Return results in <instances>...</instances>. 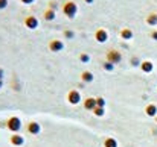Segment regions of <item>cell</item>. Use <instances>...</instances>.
I'll return each mask as SVG.
<instances>
[{"label":"cell","instance_id":"cell-1","mask_svg":"<svg viewBox=\"0 0 157 147\" xmlns=\"http://www.w3.org/2000/svg\"><path fill=\"white\" fill-rule=\"evenodd\" d=\"M61 11H63V14H64L69 20H73V18L78 15V5H76L73 0H66V2L61 5Z\"/></svg>","mask_w":157,"mask_h":147},{"label":"cell","instance_id":"cell-2","mask_svg":"<svg viewBox=\"0 0 157 147\" xmlns=\"http://www.w3.org/2000/svg\"><path fill=\"white\" fill-rule=\"evenodd\" d=\"M5 126H6V129H8L9 132H12V134H18V132L21 131V127H23V121H21L20 117L12 115V117H9V118L6 120Z\"/></svg>","mask_w":157,"mask_h":147},{"label":"cell","instance_id":"cell-3","mask_svg":"<svg viewBox=\"0 0 157 147\" xmlns=\"http://www.w3.org/2000/svg\"><path fill=\"white\" fill-rule=\"evenodd\" d=\"M105 59H107V61H110L111 64L117 65V64L122 61V53H121L117 49H110V50H107Z\"/></svg>","mask_w":157,"mask_h":147},{"label":"cell","instance_id":"cell-4","mask_svg":"<svg viewBox=\"0 0 157 147\" xmlns=\"http://www.w3.org/2000/svg\"><path fill=\"white\" fill-rule=\"evenodd\" d=\"M23 24L26 26V29H29V30H35V29H38V26H40V21H38V18H37L35 15L29 14V15H26V17H25V20H23Z\"/></svg>","mask_w":157,"mask_h":147},{"label":"cell","instance_id":"cell-5","mask_svg":"<svg viewBox=\"0 0 157 147\" xmlns=\"http://www.w3.org/2000/svg\"><path fill=\"white\" fill-rule=\"evenodd\" d=\"M25 127H26V132H28L29 135H38V134L41 132V124H40L37 120H29Z\"/></svg>","mask_w":157,"mask_h":147},{"label":"cell","instance_id":"cell-6","mask_svg":"<svg viewBox=\"0 0 157 147\" xmlns=\"http://www.w3.org/2000/svg\"><path fill=\"white\" fill-rule=\"evenodd\" d=\"M67 102H69V105H72V106L79 105V103L82 102L81 93H79L78 90H70V91L67 93Z\"/></svg>","mask_w":157,"mask_h":147},{"label":"cell","instance_id":"cell-7","mask_svg":"<svg viewBox=\"0 0 157 147\" xmlns=\"http://www.w3.org/2000/svg\"><path fill=\"white\" fill-rule=\"evenodd\" d=\"M48 47H49V50H51L52 53H59V52L64 50V41L59 40V38H52V40L49 41Z\"/></svg>","mask_w":157,"mask_h":147},{"label":"cell","instance_id":"cell-8","mask_svg":"<svg viewBox=\"0 0 157 147\" xmlns=\"http://www.w3.org/2000/svg\"><path fill=\"white\" fill-rule=\"evenodd\" d=\"M108 38H110V35H108V30H107V29L99 27V29L95 30V40H96V43L105 44V43L108 41Z\"/></svg>","mask_w":157,"mask_h":147},{"label":"cell","instance_id":"cell-9","mask_svg":"<svg viewBox=\"0 0 157 147\" xmlns=\"http://www.w3.org/2000/svg\"><path fill=\"white\" fill-rule=\"evenodd\" d=\"M9 143L15 147H21L25 144V137H23L21 134H12V135L9 137Z\"/></svg>","mask_w":157,"mask_h":147},{"label":"cell","instance_id":"cell-10","mask_svg":"<svg viewBox=\"0 0 157 147\" xmlns=\"http://www.w3.org/2000/svg\"><path fill=\"white\" fill-rule=\"evenodd\" d=\"M82 106H84L86 111H90L92 112L96 108V97H86L82 100Z\"/></svg>","mask_w":157,"mask_h":147},{"label":"cell","instance_id":"cell-11","mask_svg":"<svg viewBox=\"0 0 157 147\" xmlns=\"http://www.w3.org/2000/svg\"><path fill=\"white\" fill-rule=\"evenodd\" d=\"M93 81H95V74L92 71L86 70V71L81 73V82L82 84H93Z\"/></svg>","mask_w":157,"mask_h":147},{"label":"cell","instance_id":"cell-12","mask_svg":"<svg viewBox=\"0 0 157 147\" xmlns=\"http://www.w3.org/2000/svg\"><path fill=\"white\" fill-rule=\"evenodd\" d=\"M133 30L130 29V27H124V29H121V32H119V37L122 38V40H125V41H130V40H133Z\"/></svg>","mask_w":157,"mask_h":147},{"label":"cell","instance_id":"cell-13","mask_svg":"<svg viewBox=\"0 0 157 147\" xmlns=\"http://www.w3.org/2000/svg\"><path fill=\"white\" fill-rule=\"evenodd\" d=\"M43 18H44L46 21H53V20L56 18V11H53V9H51V8L44 9V12H43Z\"/></svg>","mask_w":157,"mask_h":147},{"label":"cell","instance_id":"cell-14","mask_svg":"<svg viewBox=\"0 0 157 147\" xmlns=\"http://www.w3.org/2000/svg\"><path fill=\"white\" fill-rule=\"evenodd\" d=\"M102 144H104V147H119L117 140H116V138H113V137H107V138H104Z\"/></svg>","mask_w":157,"mask_h":147},{"label":"cell","instance_id":"cell-15","mask_svg":"<svg viewBox=\"0 0 157 147\" xmlns=\"http://www.w3.org/2000/svg\"><path fill=\"white\" fill-rule=\"evenodd\" d=\"M114 64H111L110 61H107L105 59L104 62H102V68H104V71H108V73H111V71H114Z\"/></svg>","mask_w":157,"mask_h":147},{"label":"cell","instance_id":"cell-16","mask_svg":"<svg viewBox=\"0 0 157 147\" xmlns=\"http://www.w3.org/2000/svg\"><path fill=\"white\" fill-rule=\"evenodd\" d=\"M78 59H79L82 64H89V62H90V55L86 53V52H82V53L78 55Z\"/></svg>","mask_w":157,"mask_h":147},{"label":"cell","instance_id":"cell-17","mask_svg":"<svg viewBox=\"0 0 157 147\" xmlns=\"http://www.w3.org/2000/svg\"><path fill=\"white\" fill-rule=\"evenodd\" d=\"M140 68H142V71L150 73V71L153 70V64H151L150 61H145V62H142V64H140Z\"/></svg>","mask_w":157,"mask_h":147},{"label":"cell","instance_id":"cell-18","mask_svg":"<svg viewBox=\"0 0 157 147\" xmlns=\"http://www.w3.org/2000/svg\"><path fill=\"white\" fill-rule=\"evenodd\" d=\"M92 112H93L95 117H104L105 115V108H98V106H96Z\"/></svg>","mask_w":157,"mask_h":147},{"label":"cell","instance_id":"cell-19","mask_svg":"<svg viewBox=\"0 0 157 147\" xmlns=\"http://www.w3.org/2000/svg\"><path fill=\"white\" fill-rule=\"evenodd\" d=\"M147 23L148 24H156L157 23V14H150L147 17Z\"/></svg>","mask_w":157,"mask_h":147},{"label":"cell","instance_id":"cell-20","mask_svg":"<svg viewBox=\"0 0 157 147\" xmlns=\"http://www.w3.org/2000/svg\"><path fill=\"white\" fill-rule=\"evenodd\" d=\"M105 105H107V102H105V99L102 97V96L96 97V106H98V108H105Z\"/></svg>","mask_w":157,"mask_h":147},{"label":"cell","instance_id":"cell-21","mask_svg":"<svg viewBox=\"0 0 157 147\" xmlns=\"http://www.w3.org/2000/svg\"><path fill=\"white\" fill-rule=\"evenodd\" d=\"M63 35H64V38H67V40H72V38L75 37V32H73V30H70V29H66V30L63 32Z\"/></svg>","mask_w":157,"mask_h":147},{"label":"cell","instance_id":"cell-22","mask_svg":"<svg viewBox=\"0 0 157 147\" xmlns=\"http://www.w3.org/2000/svg\"><path fill=\"white\" fill-rule=\"evenodd\" d=\"M156 106H154V105H148V106H147V114H148V115H156Z\"/></svg>","mask_w":157,"mask_h":147},{"label":"cell","instance_id":"cell-23","mask_svg":"<svg viewBox=\"0 0 157 147\" xmlns=\"http://www.w3.org/2000/svg\"><path fill=\"white\" fill-rule=\"evenodd\" d=\"M48 8H51V9H53V11H56V9H58V2H56V0H49Z\"/></svg>","mask_w":157,"mask_h":147},{"label":"cell","instance_id":"cell-24","mask_svg":"<svg viewBox=\"0 0 157 147\" xmlns=\"http://www.w3.org/2000/svg\"><path fill=\"white\" fill-rule=\"evenodd\" d=\"M8 5H9V0H0V11L6 9V8H8Z\"/></svg>","mask_w":157,"mask_h":147},{"label":"cell","instance_id":"cell-25","mask_svg":"<svg viewBox=\"0 0 157 147\" xmlns=\"http://www.w3.org/2000/svg\"><path fill=\"white\" fill-rule=\"evenodd\" d=\"M23 5H32V3H35V0H20Z\"/></svg>","mask_w":157,"mask_h":147},{"label":"cell","instance_id":"cell-26","mask_svg":"<svg viewBox=\"0 0 157 147\" xmlns=\"http://www.w3.org/2000/svg\"><path fill=\"white\" fill-rule=\"evenodd\" d=\"M131 65H139V59L137 58H133L131 59Z\"/></svg>","mask_w":157,"mask_h":147},{"label":"cell","instance_id":"cell-27","mask_svg":"<svg viewBox=\"0 0 157 147\" xmlns=\"http://www.w3.org/2000/svg\"><path fill=\"white\" fill-rule=\"evenodd\" d=\"M151 37H153L154 40H157V32H153V34H151Z\"/></svg>","mask_w":157,"mask_h":147},{"label":"cell","instance_id":"cell-28","mask_svg":"<svg viewBox=\"0 0 157 147\" xmlns=\"http://www.w3.org/2000/svg\"><path fill=\"white\" fill-rule=\"evenodd\" d=\"M3 74H5L3 73V68H0V79H3Z\"/></svg>","mask_w":157,"mask_h":147},{"label":"cell","instance_id":"cell-29","mask_svg":"<svg viewBox=\"0 0 157 147\" xmlns=\"http://www.w3.org/2000/svg\"><path fill=\"white\" fill-rule=\"evenodd\" d=\"M84 2H86V3H89V5H92V3H93L95 0H84Z\"/></svg>","mask_w":157,"mask_h":147},{"label":"cell","instance_id":"cell-30","mask_svg":"<svg viewBox=\"0 0 157 147\" xmlns=\"http://www.w3.org/2000/svg\"><path fill=\"white\" fill-rule=\"evenodd\" d=\"M3 88V79H0V90Z\"/></svg>","mask_w":157,"mask_h":147}]
</instances>
